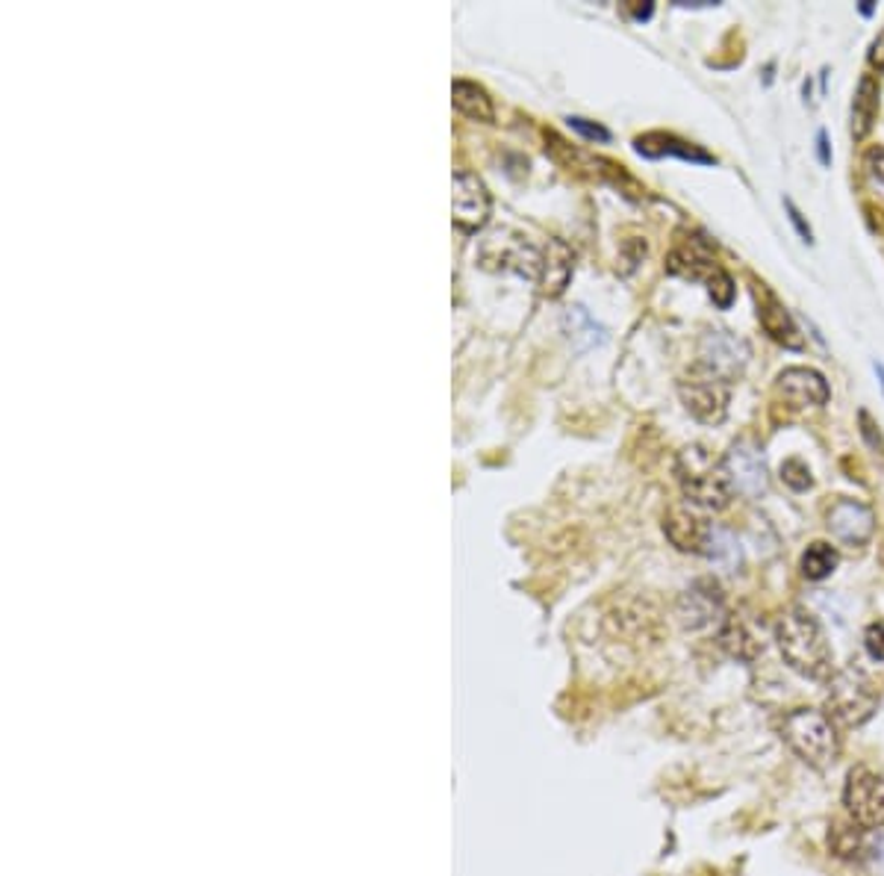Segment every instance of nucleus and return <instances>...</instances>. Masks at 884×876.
<instances>
[{
  "mask_svg": "<svg viewBox=\"0 0 884 876\" xmlns=\"http://www.w3.org/2000/svg\"><path fill=\"white\" fill-rule=\"evenodd\" d=\"M740 543L734 540V535L728 531V528H719V526H711V540H707V549L705 555L711 558V561H716V564H725V566H734L740 564Z\"/></svg>",
  "mask_w": 884,
  "mask_h": 876,
  "instance_id": "nucleus-21",
  "label": "nucleus"
},
{
  "mask_svg": "<svg viewBox=\"0 0 884 876\" xmlns=\"http://www.w3.org/2000/svg\"><path fill=\"white\" fill-rule=\"evenodd\" d=\"M781 481L791 487V491H808L811 484H814V475H811L808 463L802 461V458H791V461L781 463Z\"/></svg>",
  "mask_w": 884,
  "mask_h": 876,
  "instance_id": "nucleus-22",
  "label": "nucleus"
},
{
  "mask_svg": "<svg viewBox=\"0 0 884 876\" xmlns=\"http://www.w3.org/2000/svg\"><path fill=\"white\" fill-rule=\"evenodd\" d=\"M828 531L843 543V547H864L873 538L875 517L873 508L855 499H838L828 508Z\"/></svg>",
  "mask_w": 884,
  "mask_h": 876,
  "instance_id": "nucleus-10",
  "label": "nucleus"
},
{
  "mask_svg": "<svg viewBox=\"0 0 884 876\" xmlns=\"http://www.w3.org/2000/svg\"><path fill=\"white\" fill-rule=\"evenodd\" d=\"M866 169H870V175H873L875 180H882L884 183V148H870V151H866Z\"/></svg>",
  "mask_w": 884,
  "mask_h": 876,
  "instance_id": "nucleus-27",
  "label": "nucleus"
},
{
  "mask_svg": "<svg viewBox=\"0 0 884 876\" xmlns=\"http://www.w3.org/2000/svg\"><path fill=\"white\" fill-rule=\"evenodd\" d=\"M864 650L873 661H884V622H870L866 626Z\"/></svg>",
  "mask_w": 884,
  "mask_h": 876,
  "instance_id": "nucleus-24",
  "label": "nucleus"
},
{
  "mask_svg": "<svg viewBox=\"0 0 884 876\" xmlns=\"http://www.w3.org/2000/svg\"><path fill=\"white\" fill-rule=\"evenodd\" d=\"M775 390L791 407H819L826 405L828 396H831L826 378L819 375L817 369L808 367L784 369L779 381H775Z\"/></svg>",
  "mask_w": 884,
  "mask_h": 876,
  "instance_id": "nucleus-12",
  "label": "nucleus"
},
{
  "mask_svg": "<svg viewBox=\"0 0 884 876\" xmlns=\"http://www.w3.org/2000/svg\"><path fill=\"white\" fill-rule=\"evenodd\" d=\"M723 467L732 493H740L746 499H761L763 493L770 491V467H767L761 446L752 440H737L725 452Z\"/></svg>",
  "mask_w": 884,
  "mask_h": 876,
  "instance_id": "nucleus-7",
  "label": "nucleus"
},
{
  "mask_svg": "<svg viewBox=\"0 0 884 876\" xmlns=\"http://www.w3.org/2000/svg\"><path fill=\"white\" fill-rule=\"evenodd\" d=\"M489 216V192L484 180L472 171L454 175V222L463 231H478Z\"/></svg>",
  "mask_w": 884,
  "mask_h": 876,
  "instance_id": "nucleus-11",
  "label": "nucleus"
},
{
  "mask_svg": "<svg viewBox=\"0 0 884 876\" xmlns=\"http://www.w3.org/2000/svg\"><path fill=\"white\" fill-rule=\"evenodd\" d=\"M870 66L884 71V30L879 33V38H875L873 45H870Z\"/></svg>",
  "mask_w": 884,
  "mask_h": 876,
  "instance_id": "nucleus-29",
  "label": "nucleus"
},
{
  "mask_svg": "<svg viewBox=\"0 0 884 876\" xmlns=\"http://www.w3.org/2000/svg\"><path fill=\"white\" fill-rule=\"evenodd\" d=\"M678 614L687 629H705L711 622L723 620L725 599L714 579H699L687 587L678 599Z\"/></svg>",
  "mask_w": 884,
  "mask_h": 876,
  "instance_id": "nucleus-9",
  "label": "nucleus"
},
{
  "mask_svg": "<svg viewBox=\"0 0 884 876\" xmlns=\"http://www.w3.org/2000/svg\"><path fill=\"white\" fill-rule=\"evenodd\" d=\"M719 647L737 661H755L761 655V643L752 634V629L737 617H728L719 626Z\"/></svg>",
  "mask_w": 884,
  "mask_h": 876,
  "instance_id": "nucleus-19",
  "label": "nucleus"
},
{
  "mask_svg": "<svg viewBox=\"0 0 884 876\" xmlns=\"http://www.w3.org/2000/svg\"><path fill=\"white\" fill-rule=\"evenodd\" d=\"M569 124H573L575 131L583 133L587 139H608V131L604 127H599V124H590L587 119H569Z\"/></svg>",
  "mask_w": 884,
  "mask_h": 876,
  "instance_id": "nucleus-25",
  "label": "nucleus"
},
{
  "mask_svg": "<svg viewBox=\"0 0 884 876\" xmlns=\"http://www.w3.org/2000/svg\"><path fill=\"white\" fill-rule=\"evenodd\" d=\"M452 101L454 110L472 122H492L496 119V110H492V98L487 94V89L478 83H469V80H454L452 86Z\"/></svg>",
  "mask_w": 884,
  "mask_h": 876,
  "instance_id": "nucleus-17",
  "label": "nucleus"
},
{
  "mask_svg": "<svg viewBox=\"0 0 884 876\" xmlns=\"http://www.w3.org/2000/svg\"><path fill=\"white\" fill-rule=\"evenodd\" d=\"M664 531H667L669 543L681 549V552L705 555L707 540H711V526L690 508H669L667 517H664Z\"/></svg>",
  "mask_w": 884,
  "mask_h": 876,
  "instance_id": "nucleus-13",
  "label": "nucleus"
},
{
  "mask_svg": "<svg viewBox=\"0 0 884 876\" xmlns=\"http://www.w3.org/2000/svg\"><path fill=\"white\" fill-rule=\"evenodd\" d=\"M573 269L575 257L569 246L560 243V239H552L546 251H543V266H540V290H543V295L557 299L566 290L569 278H573Z\"/></svg>",
  "mask_w": 884,
  "mask_h": 876,
  "instance_id": "nucleus-15",
  "label": "nucleus"
},
{
  "mask_svg": "<svg viewBox=\"0 0 884 876\" xmlns=\"http://www.w3.org/2000/svg\"><path fill=\"white\" fill-rule=\"evenodd\" d=\"M817 154H819V162H823V166H828V162H831V154H828V136H826V131H819V133H817Z\"/></svg>",
  "mask_w": 884,
  "mask_h": 876,
  "instance_id": "nucleus-30",
  "label": "nucleus"
},
{
  "mask_svg": "<svg viewBox=\"0 0 884 876\" xmlns=\"http://www.w3.org/2000/svg\"><path fill=\"white\" fill-rule=\"evenodd\" d=\"M875 375H879V381H882V390H884V367H882V363H875Z\"/></svg>",
  "mask_w": 884,
  "mask_h": 876,
  "instance_id": "nucleus-31",
  "label": "nucleus"
},
{
  "mask_svg": "<svg viewBox=\"0 0 884 876\" xmlns=\"http://www.w3.org/2000/svg\"><path fill=\"white\" fill-rule=\"evenodd\" d=\"M879 708V690L864 670L847 667L828 678L826 711L843 726H864Z\"/></svg>",
  "mask_w": 884,
  "mask_h": 876,
  "instance_id": "nucleus-4",
  "label": "nucleus"
},
{
  "mask_svg": "<svg viewBox=\"0 0 884 876\" xmlns=\"http://www.w3.org/2000/svg\"><path fill=\"white\" fill-rule=\"evenodd\" d=\"M879 104H882V92L873 77L864 75L858 80L855 98H852V136L864 139L866 133L873 131L875 119H879Z\"/></svg>",
  "mask_w": 884,
  "mask_h": 876,
  "instance_id": "nucleus-16",
  "label": "nucleus"
},
{
  "mask_svg": "<svg viewBox=\"0 0 884 876\" xmlns=\"http://www.w3.org/2000/svg\"><path fill=\"white\" fill-rule=\"evenodd\" d=\"M775 643L784 664L811 678V682H823L831 676V664H835V652L828 647V638L819 620L805 608H791L784 611L775 622Z\"/></svg>",
  "mask_w": 884,
  "mask_h": 876,
  "instance_id": "nucleus-1",
  "label": "nucleus"
},
{
  "mask_svg": "<svg viewBox=\"0 0 884 876\" xmlns=\"http://www.w3.org/2000/svg\"><path fill=\"white\" fill-rule=\"evenodd\" d=\"M707 292H711V299H714L716 307H728V304L734 302V281L732 274L725 272V269H719V272L707 281Z\"/></svg>",
  "mask_w": 884,
  "mask_h": 876,
  "instance_id": "nucleus-23",
  "label": "nucleus"
},
{
  "mask_svg": "<svg viewBox=\"0 0 884 876\" xmlns=\"http://www.w3.org/2000/svg\"><path fill=\"white\" fill-rule=\"evenodd\" d=\"M861 12H864V15H870V12H873V3H870V0H864V7H861Z\"/></svg>",
  "mask_w": 884,
  "mask_h": 876,
  "instance_id": "nucleus-32",
  "label": "nucleus"
},
{
  "mask_svg": "<svg viewBox=\"0 0 884 876\" xmlns=\"http://www.w3.org/2000/svg\"><path fill=\"white\" fill-rule=\"evenodd\" d=\"M784 207H787V213H791V222H793V225H796V231H800L802 239H805V243H811V239H814V234H811L808 222L802 218L800 207H796V204H793L791 199H784Z\"/></svg>",
  "mask_w": 884,
  "mask_h": 876,
  "instance_id": "nucleus-26",
  "label": "nucleus"
},
{
  "mask_svg": "<svg viewBox=\"0 0 884 876\" xmlns=\"http://www.w3.org/2000/svg\"><path fill=\"white\" fill-rule=\"evenodd\" d=\"M676 479L690 505L705 510H723L732 502V484L723 461H716L702 443L684 446L676 458Z\"/></svg>",
  "mask_w": 884,
  "mask_h": 876,
  "instance_id": "nucleus-2",
  "label": "nucleus"
},
{
  "mask_svg": "<svg viewBox=\"0 0 884 876\" xmlns=\"http://www.w3.org/2000/svg\"><path fill=\"white\" fill-rule=\"evenodd\" d=\"M699 367L711 369L714 375L725 378L728 384L744 375L746 363H749V346L746 339L734 337L732 330L714 328L705 330V337L699 342Z\"/></svg>",
  "mask_w": 884,
  "mask_h": 876,
  "instance_id": "nucleus-8",
  "label": "nucleus"
},
{
  "mask_svg": "<svg viewBox=\"0 0 884 876\" xmlns=\"http://www.w3.org/2000/svg\"><path fill=\"white\" fill-rule=\"evenodd\" d=\"M634 145L646 157H681V160L693 162H714L705 151H699L696 145L676 139V136H667V133H649V136H641Z\"/></svg>",
  "mask_w": 884,
  "mask_h": 876,
  "instance_id": "nucleus-18",
  "label": "nucleus"
},
{
  "mask_svg": "<svg viewBox=\"0 0 884 876\" xmlns=\"http://www.w3.org/2000/svg\"><path fill=\"white\" fill-rule=\"evenodd\" d=\"M781 738L811 767H828L838 762L840 738L835 720L819 708H796L784 717Z\"/></svg>",
  "mask_w": 884,
  "mask_h": 876,
  "instance_id": "nucleus-3",
  "label": "nucleus"
},
{
  "mask_svg": "<svg viewBox=\"0 0 884 876\" xmlns=\"http://www.w3.org/2000/svg\"><path fill=\"white\" fill-rule=\"evenodd\" d=\"M755 295H758V319H761V328L770 334V339H775L784 349H802V334L787 307L763 283L755 290Z\"/></svg>",
  "mask_w": 884,
  "mask_h": 876,
  "instance_id": "nucleus-14",
  "label": "nucleus"
},
{
  "mask_svg": "<svg viewBox=\"0 0 884 876\" xmlns=\"http://www.w3.org/2000/svg\"><path fill=\"white\" fill-rule=\"evenodd\" d=\"M843 806L849 818L864 830L884 827V776L870 767H852L843 785Z\"/></svg>",
  "mask_w": 884,
  "mask_h": 876,
  "instance_id": "nucleus-6",
  "label": "nucleus"
},
{
  "mask_svg": "<svg viewBox=\"0 0 884 876\" xmlns=\"http://www.w3.org/2000/svg\"><path fill=\"white\" fill-rule=\"evenodd\" d=\"M838 570V549L828 547V543H811L802 552V575L808 582H823L828 575Z\"/></svg>",
  "mask_w": 884,
  "mask_h": 876,
  "instance_id": "nucleus-20",
  "label": "nucleus"
},
{
  "mask_svg": "<svg viewBox=\"0 0 884 876\" xmlns=\"http://www.w3.org/2000/svg\"><path fill=\"white\" fill-rule=\"evenodd\" d=\"M861 434H864V440L873 446V449H882L884 452L882 434H875V425H873V419H870V414H861Z\"/></svg>",
  "mask_w": 884,
  "mask_h": 876,
  "instance_id": "nucleus-28",
  "label": "nucleus"
},
{
  "mask_svg": "<svg viewBox=\"0 0 884 876\" xmlns=\"http://www.w3.org/2000/svg\"><path fill=\"white\" fill-rule=\"evenodd\" d=\"M678 396L684 402L690 414L699 423L719 425L728 416V402H732V384L725 378L714 375L711 369L696 367L690 375L678 384Z\"/></svg>",
  "mask_w": 884,
  "mask_h": 876,
  "instance_id": "nucleus-5",
  "label": "nucleus"
}]
</instances>
